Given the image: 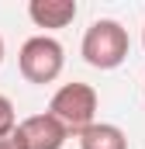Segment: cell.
I'll use <instances>...</instances> for the list:
<instances>
[{"mask_svg":"<svg viewBox=\"0 0 145 149\" xmlns=\"http://www.w3.org/2000/svg\"><path fill=\"white\" fill-rule=\"evenodd\" d=\"M128 49H131L128 28L114 17H97L83 31V42H79V56L93 70H117L128 59Z\"/></svg>","mask_w":145,"mask_h":149,"instance_id":"1","label":"cell"},{"mask_svg":"<svg viewBox=\"0 0 145 149\" xmlns=\"http://www.w3.org/2000/svg\"><path fill=\"white\" fill-rule=\"evenodd\" d=\"M97 104H100L97 90H93L90 83L72 80V83H62V87L52 94L48 114L59 118L69 135H79V132H86L90 125H97Z\"/></svg>","mask_w":145,"mask_h":149,"instance_id":"2","label":"cell"},{"mask_svg":"<svg viewBox=\"0 0 145 149\" xmlns=\"http://www.w3.org/2000/svg\"><path fill=\"white\" fill-rule=\"evenodd\" d=\"M62 66H66V49H62L59 38H52V35H31L21 45V52H17L21 76L28 83H38V87L55 83L62 76Z\"/></svg>","mask_w":145,"mask_h":149,"instance_id":"3","label":"cell"},{"mask_svg":"<svg viewBox=\"0 0 145 149\" xmlns=\"http://www.w3.org/2000/svg\"><path fill=\"white\" fill-rule=\"evenodd\" d=\"M10 142L17 149H62L69 142V132L59 118H52L45 111V114H31V118L17 121Z\"/></svg>","mask_w":145,"mask_h":149,"instance_id":"4","label":"cell"},{"mask_svg":"<svg viewBox=\"0 0 145 149\" xmlns=\"http://www.w3.org/2000/svg\"><path fill=\"white\" fill-rule=\"evenodd\" d=\"M76 14H79L76 0H31L28 3V17L35 21V28H48V31L72 24Z\"/></svg>","mask_w":145,"mask_h":149,"instance_id":"5","label":"cell"},{"mask_svg":"<svg viewBox=\"0 0 145 149\" xmlns=\"http://www.w3.org/2000/svg\"><path fill=\"white\" fill-rule=\"evenodd\" d=\"M76 142H79V149H128V135L110 121H97L86 132H79Z\"/></svg>","mask_w":145,"mask_h":149,"instance_id":"6","label":"cell"},{"mask_svg":"<svg viewBox=\"0 0 145 149\" xmlns=\"http://www.w3.org/2000/svg\"><path fill=\"white\" fill-rule=\"evenodd\" d=\"M14 128H17L14 104H10V97H3V94H0V139H10V135H14Z\"/></svg>","mask_w":145,"mask_h":149,"instance_id":"7","label":"cell"},{"mask_svg":"<svg viewBox=\"0 0 145 149\" xmlns=\"http://www.w3.org/2000/svg\"><path fill=\"white\" fill-rule=\"evenodd\" d=\"M0 149H17V146H14L10 139H0Z\"/></svg>","mask_w":145,"mask_h":149,"instance_id":"8","label":"cell"},{"mask_svg":"<svg viewBox=\"0 0 145 149\" xmlns=\"http://www.w3.org/2000/svg\"><path fill=\"white\" fill-rule=\"evenodd\" d=\"M0 63H3V38H0Z\"/></svg>","mask_w":145,"mask_h":149,"instance_id":"9","label":"cell"},{"mask_svg":"<svg viewBox=\"0 0 145 149\" xmlns=\"http://www.w3.org/2000/svg\"><path fill=\"white\" fill-rule=\"evenodd\" d=\"M142 45H145V28H142Z\"/></svg>","mask_w":145,"mask_h":149,"instance_id":"10","label":"cell"},{"mask_svg":"<svg viewBox=\"0 0 145 149\" xmlns=\"http://www.w3.org/2000/svg\"><path fill=\"white\" fill-rule=\"evenodd\" d=\"M142 97H145V87H142Z\"/></svg>","mask_w":145,"mask_h":149,"instance_id":"11","label":"cell"}]
</instances>
